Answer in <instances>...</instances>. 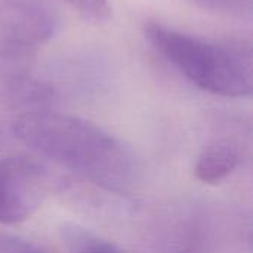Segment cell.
<instances>
[{
  "instance_id": "1",
  "label": "cell",
  "mask_w": 253,
  "mask_h": 253,
  "mask_svg": "<svg viewBox=\"0 0 253 253\" xmlns=\"http://www.w3.org/2000/svg\"><path fill=\"white\" fill-rule=\"evenodd\" d=\"M13 135L34 153L114 193H127L136 176L130 151L99 126L49 108L21 113Z\"/></svg>"
},
{
  "instance_id": "2",
  "label": "cell",
  "mask_w": 253,
  "mask_h": 253,
  "mask_svg": "<svg viewBox=\"0 0 253 253\" xmlns=\"http://www.w3.org/2000/svg\"><path fill=\"white\" fill-rule=\"evenodd\" d=\"M47 0H0V101L22 113L47 108L52 89L37 79V52L58 30Z\"/></svg>"
},
{
  "instance_id": "3",
  "label": "cell",
  "mask_w": 253,
  "mask_h": 253,
  "mask_svg": "<svg viewBox=\"0 0 253 253\" xmlns=\"http://www.w3.org/2000/svg\"><path fill=\"white\" fill-rule=\"evenodd\" d=\"M144 36L151 47L200 89L227 98L252 93L251 46L236 40H211L160 22H145Z\"/></svg>"
},
{
  "instance_id": "4",
  "label": "cell",
  "mask_w": 253,
  "mask_h": 253,
  "mask_svg": "<svg viewBox=\"0 0 253 253\" xmlns=\"http://www.w3.org/2000/svg\"><path fill=\"white\" fill-rule=\"evenodd\" d=\"M49 190L47 173L34 160L0 159V224H19L42 205Z\"/></svg>"
},
{
  "instance_id": "5",
  "label": "cell",
  "mask_w": 253,
  "mask_h": 253,
  "mask_svg": "<svg viewBox=\"0 0 253 253\" xmlns=\"http://www.w3.org/2000/svg\"><path fill=\"white\" fill-rule=\"evenodd\" d=\"M240 160L242 154L237 144L230 139L213 141L200 153L196 162V178L205 184H219L239 168Z\"/></svg>"
},
{
  "instance_id": "6",
  "label": "cell",
  "mask_w": 253,
  "mask_h": 253,
  "mask_svg": "<svg viewBox=\"0 0 253 253\" xmlns=\"http://www.w3.org/2000/svg\"><path fill=\"white\" fill-rule=\"evenodd\" d=\"M193 4L225 16L249 18L253 12V0H188Z\"/></svg>"
},
{
  "instance_id": "7",
  "label": "cell",
  "mask_w": 253,
  "mask_h": 253,
  "mask_svg": "<svg viewBox=\"0 0 253 253\" xmlns=\"http://www.w3.org/2000/svg\"><path fill=\"white\" fill-rule=\"evenodd\" d=\"M83 19L93 24H104L111 16V6L108 0H62Z\"/></svg>"
},
{
  "instance_id": "8",
  "label": "cell",
  "mask_w": 253,
  "mask_h": 253,
  "mask_svg": "<svg viewBox=\"0 0 253 253\" xmlns=\"http://www.w3.org/2000/svg\"><path fill=\"white\" fill-rule=\"evenodd\" d=\"M0 253H47L37 245L15 236L0 234Z\"/></svg>"
},
{
  "instance_id": "9",
  "label": "cell",
  "mask_w": 253,
  "mask_h": 253,
  "mask_svg": "<svg viewBox=\"0 0 253 253\" xmlns=\"http://www.w3.org/2000/svg\"><path fill=\"white\" fill-rule=\"evenodd\" d=\"M79 253H123L120 249H117L116 246H113L111 243L107 242H101V240H92V239H86L83 242V245L80 246Z\"/></svg>"
}]
</instances>
